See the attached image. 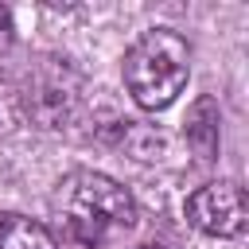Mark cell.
I'll return each mask as SVG.
<instances>
[{
  "mask_svg": "<svg viewBox=\"0 0 249 249\" xmlns=\"http://www.w3.org/2000/svg\"><path fill=\"white\" fill-rule=\"evenodd\" d=\"M51 206H54L66 237L86 249L105 245L117 230H128L136 222L132 195L101 171H70L66 179H58Z\"/></svg>",
  "mask_w": 249,
  "mask_h": 249,
  "instance_id": "1",
  "label": "cell"
},
{
  "mask_svg": "<svg viewBox=\"0 0 249 249\" xmlns=\"http://www.w3.org/2000/svg\"><path fill=\"white\" fill-rule=\"evenodd\" d=\"M121 74L140 109H167L187 86L191 43L175 27H148L128 43Z\"/></svg>",
  "mask_w": 249,
  "mask_h": 249,
  "instance_id": "2",
  "label": "cell"
},
{
  "mask_svg": "<svg viewBox=\"0 0 249 249\" xmlns=\"http://www.w3.org/2000/svg\"><path fill=\"white\" fill-rule=\"evenodd\" d=\"M187 222L210 237H241L249 226V202H245L241 183L218 179V183L198 187L187 198Z\"/></svg>",
  "mask_w": 249,
  "mask_h": 249,
  "instance_id": "3",
  "label": "cell"
},
{
  "mask_svg": "<svg viewBox=\"0 0 249 249\" xmlns=\"http://www.w3.org/2000/svg\"><path fill=\"white\" fill-rule=\"evenodd\" d=\"M187 144L198 160H214L218 152V105L214 97H198L187 113Z\"/></svg>",
  "mask_w": 249,
  "mask_h": 249,
  "instance_id": "4",
  "label": "cell"
},
{
  "mask_svg": "<svg viewBox=\"0 0 249 249\" xmlns=\"http://www.w3.org/2000/svg\"><path fill=\"white\" fill-rule=\"evenodd\" d=\"M0 249H58V241L43 222H31L23 214H0Z\"/></svg>",
  "mask_w": 249,
  "mask_h": 249,
  "instance_id": "5",
  "label": "cell"
},
{
  "mask_svg": "<svg viewBox=\"0 0 249 249\" xmlns=\"http://www.w3.org/2000/svg\"><path fill=\"white\" fill-rule=\"evenodd\" d=\"M136 249H163V245H136Z\"/></svg>",
  "mask_w": 249,
  "mask_h": 249,
  "instance_id": "6",
  "label": "cell"
}]
</instances>
